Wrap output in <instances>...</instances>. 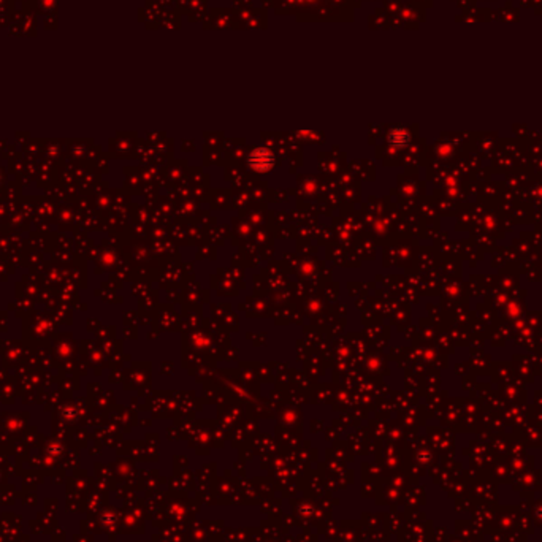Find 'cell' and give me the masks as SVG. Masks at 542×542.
Masks as SVG:
<instances>
[{"label": "cell", "instance_id": "cell-1", "mask_svg": "<svg viewBox=\"0 0 542 542\" xmlns=\"http://www.w3.org/2000/svg\"><path fill=\"white\" fill-rule=\"evenodd\" d=\"M249 162L256 170H267L273 164V155L267 149H257L250 155Z\"/></svg>", "mask_w": 542, "mask_h": 542}, {"label": "cell", "instance_id": "cell-2", "mask_svg": "<svg viewBox=\"0 0 542 542\" xmlns=\"http://www.w3.org/2000/svg\"><path fill=\"white\" fill-rule=\"evenodd\" d=\"M409 138L411 137H409L407 130H404V129H393L389 135L390 143L395 144V146H406L409 143Z\"/></svg>", "mask_w": 542, "mask_h": 542}]
</instances>
